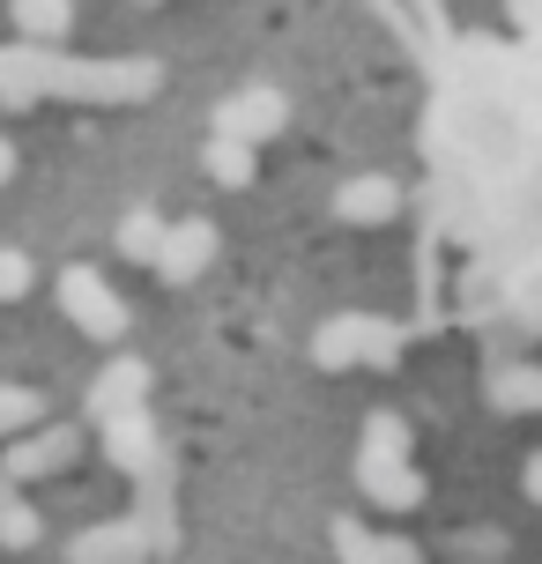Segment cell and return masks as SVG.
<instances>
[{"mask_svg":"<svg viewBox=\"0 0 542 564\" xmlns=\"http://www.w3.org/2000/svg\"><path fill=\"white\" fill-rule=\"evenodd\" d=\"M164 67L149 59H45V89L53 97H97V105H127V97H156Z\"/></svg>","mask_w":542,"mask_h":564,"instance_id":"obj_1","label":"cell"},{"mask_svg":"<svg viewBox=\"0 0 542 564\" xmlns=\"http://www.w3.org/2000/svg\"><path fill=\"white\" fill-rule=\"evenodd\" d=\"M394 327H387V319H365V312H343V319H327V327H319L313 335V357L327 371H349V365H387V357H394Z\"/></svg>","mask_w":542,"mask_h":564,"instance_id":"obj_2","label":"cell"},{"mask_svg":"<svg viewBox=\"0 0 542 564\" xmlns=\"http://www.w3.org/2000/svg\"><path fill=\"white\" fill-rule=\"evenodd\" d=\"M59 312H67L89 341H119L127 335V305L112 297V282L97 275V268H67V275H59Z\"/></svg>","mask_w":542,"mask_h":564,"instance_id":"obj_3","label":"cell"},{"mask_svg":"<svg viewBox=\"0 0 542 564\" xmlns=\"http://www.w3.org/2000/svg\"><path fill=\"white\" fill-rule=\"evenodd\" d=\"M208 260H216V230L194 216V224H164V238H156V260H149V268H156L164 282H194Z\"/></svg>","mask_w":542,"mask_h":564,"instance_id":"obj_4","label":"cell"},{"mask_svg":"<svg viewBox=\"0 0 542 564\" xmlns=\"http://www.w3.org/2000/svg\"><path fill=\"white\" fill-rule=\"evenodd\" d=\"M149 557V528L142 520H105L89 535L67 542V564H142Z\"/></svg>","mask_w":542,"mask_h":564,"instance_id":"obj_5","label":"cell"},{"mask_svg":"<svg viewBox=\"0 0 542 564\" xmlns=\"http://www.w3.org/2000/svg\"><path fill=\"white\" fill-rule=\"evenodd\" d=\"M75 446H83L75 431H37V438H23V446L0 453V468H8L15 482H37V476H59V468L75 460Z\"/></svg>","mask_w":542,"mask_h":564,"instance_id":"obj_6","label":"cell"},{"mask_svg":"<svg viewBox=\"0 0 542 564\" xmlns=\"http://www.w3.org/2000/svg\"><path fill=\"white\" fill-rule=\"evenodd\" d=\"M275 127H283V97L275 89H246V97H230L216 112V134H230V141H268Z\"/></svg>","mask_w":542,"mask_h":564,"instance_id":"obj_7","label":"cell"},{"mask_svg":"<svg viewBox=\"0 0 542 564\" xmlns=\"http://www.w3.org/2000/svg\"><path fill=\"white\" fill-rule=\"evenodd\" d=\"M335 216H343V224H365V230L394 224L401 216V186L394 178H349L343 194H335Z\"/></svg>","mask_w":542,"mask_h":564,"instance_id":"obj_8","label":"cell"},{"mask_svg":"<svg viewBox=\"0 0 542 564\" xmlns=\"http://www.w3.org/2000/svg\"><path fill=\"white\" fill-rule=\"evenodd\" d=\"M357 482H365V498H379L387 512L424 506V476H416L409 460H357Z\"/></svg>","mask_w":542,"mask_h":564,"instance_id":"obj_9","label":"cell"},{"mask_svg":"<svg viewBox=\"0 0 542 564\" xmlns=\"http://www.w3.org/2000/svg\"><path fill=\"white\" fill-rule=\"evenodd\" d=\"M8 23L23 30V45H59L75 30V0H15Z\"/></svg>","mask_w":542,"mask_h":564,"instance_id":"obj_10","label":"cell"},{"mask_svg":"<svg viewBox=\"0 0 542 564\" xmlns=\"http://www.w3.org/2000/svg\"><path fill=\"white\" fill-rule=\"evenodd\" d=\"M45 59H53V45L0 53V105H30V97H45Z\"/></svg>","mask_w":542,"mask_h":564,"instance_id":"obj_11","label":"cell"},{"mask_svg":"<svg viewBox=\"0 0 542 564\" xmlns=\"http://www.w3.org/2000/svg\"><path fill=\"white\" fill-rule=\"evenodd\" d=\"M335 550H343V564H416L409 542H371L357 535V520H335Z\"/></svg>","mask_w":542,"mask_h":564,"instance_id":"obj_12","label":"cell"},{"mask_svg":"<svg viewBox=\"0 0 542 564\" xmlns=\"http://www.w3.org/2000/svg\"><path fill=\"white\" fill-rule=\"evenodd\" d=\"M105 438H112V460L119 468H142L149 460V423H142V409H119V416H105Z\"/></svg>","mask_w":542,"mask_h":564,"instance_id":"obj_13","label":"cell"},{"mask_svg":"<svg viewBox=\"0 0 542 564\" xmlns=\"http://www.w3.org/2000/svg\"><path fill=\"white\" fill-rule=\"evenodd\" d=\"M149 387V371L142 365H112L105 379H97V416H119V409H134Z\"/></svg>","mask_w":542,"mask_h":564,"instance_id":"obj_14","label":"cell"},{"mask_svg":"<svg viewBox=\"0 0 542 564\" xmlns=\"http://www.w3.org/2000/svg\"><path fill=\"white\" fill-rule=\"evenodd\" d=\"M208 178H216V186H246V178H253V141L216 134L208 141Z\"/></svg>","mask_w":542,"mask_h":564,"instance_id":"obj_15","label":"cell"},{"mask_svg":"<svg viewBox=\"0 0 542 564\" xmlns=\"http://www.w3.org/2000/svg\"><path fill=\"white\" fill-rule=\"evenodd\" d=\"M357 460H409V423H401V416H371Z\"/></svg>","mask_w":542,"mask_h":564,"instance_id":"obj_16","label":"cell"},{"mask_svg":"<svg viewBox=\"0 0 542 564\" xmlns=\"http://www.w3.org/2000/svg\"><path fill=\"white\" fill-rule=\"evenodd\" d=\"M490 401L520 416V409H535V401H542V379H535L528 365H513V371H498V387H490Z\"/></svg>","mask_w":542,"mask_h":564,"instance_id":"obj_17","label":"cell"},{"mask_svg":"<svg viewBox=\"0 0 542 564\" xmlns=\"http://www.w3.org/2000/svg\"><path fill=\"white\" fill-rule=\"evenodd\" d=\"M156 238H164V224L134 208V216L119 224V253H127V260H156Z\"/></svg>","mask_w":542,"mask_h":564,"instance_id":"obj_18","label":"cell"},{"mask_svg":"<svg viewBox=\"0 0 542 564\" xmlns=\"http://www.w3.org/2000/svg\"><path fill=\"white\" fill-rule=\"evenodd\" d=\"M23 423H37V394L30 387H0V438H15Z\"/></svg>","mask_w":542,"mask_h":564,"instance_id":"obj_19","label":"cell"},{"mask_svg":"<svg viewBox=\"0 0 542 564\" xmlns=\"http://www.w3.org/2000/svg\"><path fill=\"white\" fill-rule=\"evenodd\" d=\"M0 542L30 550V542H37V512H30V506H15V498H0Z\"/></svg>","mask_w":542,"mask_h":564,"instance_id":"obj_20","label":"cell"},{"mask_svg":"<svg viewBox=\"0 0 542 564\" xmlns=\"http://www.w3.org/2000/svg\"><path fill=\"white\" fill-rule=\"evenodd\" d=\"M30 290V260L23 253H0V297H23Z\"/></svg>","mask_w":542,"mask_h":564,"instance_id":"obj_21","label":"cell"},{"mask_svg":"<svg viewBox=\"0 0 542 564\" xmlns=\"http://www.w3.org/2000/svg\"><path fill=\"white\" fill-rule=\"evenodd\" d=\"M535 8L542 0H513V30H535Z\"/></svg>","mask_w":542,"mask_h":564,"instance_id":"obj_22","label":"cell"},{"mask_svg":"<svg viewBox=\"0 0 542 564\" xmlns=\"http://www.w3.org/2000/svg\"><path fill=\"white\" fill-rule=\"evenodd\" d=\"M8 171H15V149H8V141H0V186H8Z\"/></svg>","mask_w":542,"mask_h":564,"instance_id":"obj_23","label":"cell"}]
</instances>
